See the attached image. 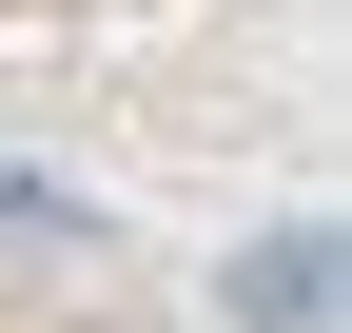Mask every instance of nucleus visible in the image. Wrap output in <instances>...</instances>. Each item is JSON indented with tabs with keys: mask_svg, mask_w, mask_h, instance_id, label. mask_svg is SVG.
Masks as SVG:
<instances>
[{
	"mask_svg": "<svg viewBox=\"0 0 352 333\" xmlns=\"http://www.w3.org/2000/svg\"><path fill=\"white\" fill-rule=\"evenodd\" d=\"M235 314L254 333H314L333 314V235H254V255H235Z\"/></svg>",
	"mask_w": 352,
	"mask_h": 333,
	"instance_id": "f257e3e1",
	"label": "nucleus"
}]
</instances>
